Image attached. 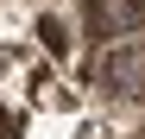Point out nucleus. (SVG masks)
I'll use <instances>...</instances> for the list:
<instances>
[{
	"mask_svg": "<svg viewBox=\"0 0 145 139\" xmlns=\"http://www.w3.org/2000/svg\"><path fill=\"white\" fill-rule=\"evenodd\" d=\"M101 82L126 101H145V38H114L101 57Z\"/></svg>",
	"mask_w": 145,
	"mask_h": 139,
	"instance_id": "1",
	"label": "nucleus"
},
{
	"mask_svg": "<svg viewBox=\"0 0 145 139\" xmlns=\"http://www.w3.org/2000/svg\"><path fill=\"white\" fill-rule=\"evenodd\" d=\"M38 38H44V51H69V26H63L57 13H44V19H38Z\"/></svg>",
	"mask_w": 145,
	"mask_h": 139,
	"instance_id": "2",
	"label": "nucleus"
},
{
	"mask_svg": "<svg viewBox=\"0 0 145 139\" xmlns=\"http://www.w3.org/2000/svg\"><path fill=\"white\" fill-rule=\"evenodd\" d=\"M0 139H13V114L7 108H0Z\"/></svg>",
	"mask_w": 145,
	"mask_h": 139,
	"instance_id": "3",
	"label": "nucleus"
}]
</instances>
